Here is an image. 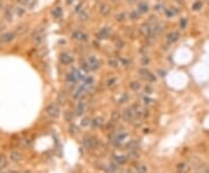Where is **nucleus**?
<instances>
[{"label":"nucleus","mask_w":209,"mask_h":173,"mask_svg":"<svg viewBox=\"0 0 209 173\" xmlns=\"http://www.w3.org/2000/svg\"><path fill=\"white\" fill-rule=\"evenodd\" d=\"M3 29H5V26L4 25H0V30H3Z\"/></svg>","instance_id":"nucleus-51"},{"label":"nucleus","mask_w":209,"mask_h":173,"mask_svg":"<svg viewBox=\"0 0 209 173\" xmlns=\"http://www.w3.org/2000/svg\"><path fill=\"white\" fill-rule=\"evenodd\" d=\"M100 13L103 15V16H107L111 14V6L107 5V4H102L100 6Z\"/></svg>","instance_id":"nucleus-18"},{"label":"nucleus","mask_w":209,"mask_h":173,"mask_svg":"<svg viewBox=\"0 0 209 173\" xmlns=\"http://www.w3.org/2000/svg\"><path fill=\"white\" fill-rule=\"evenodd\" d=\"M27 30V27L26 26H19L16 29H15V34L17 35V34H22V33H25Z\"/></svg>","instance_id":"nucleus-36"},{"label":"nucleus","mask_w":209,"mask_h":173,"mask_svg":"<svg viewBox=\"0 0 209 173\" xmlns=\"http://www.w3.org/2000/svg\"><path fill=\"white\" fill-rule=\"evenodd\" d=\"M72 38L77 40V41H87L88 40V35L86 33H82V32L78 30V32H74L72 34Z\"/></svg>","instance_id":"nucleus-12"},{"label":"nucleus","mask_w":209,"mask_h":173,"mask_svg":"<svg viewBox=\"0 0 209 173\" xmlns=\"http://www.w3.org/2000/svg\"><path fill=\"white\" fill-rule=\"evenodd\" d=\"M25 173H31V172H30V171H26Z\"/></svg>","instance_id":"nucleus-54"},{"label":"nucleus","mask_w":209,"mask_h":173,"mask_svg":"<svg viewBox=\"0 0 209 173\" xmlns=\"http://www.w3.org/2000/svg\"><path fill=\"white\" fill-rule=\"evenodd\" d=\"M59 60L63 65H70V64L73 62V57L69 54H62L59 56Z\"/></svg>","instance_id":"nucleus-10"},{"label":"nucleus","mask_w":209,"mask_h":173,"mask_svg":"<svg viewBox=\"0 0 209 173\" xmlns=\"http://www.w3.org/2000/svg\"><path fill=\"white\" fill-rule=\"evenodd\" d=\"M15 37H16V34H15V33L8 32V33H5V34H3L1 36H0V41H1L3 43H9V42H12Z\"/></svg>","instance_id":"nucleus-9"},{"label":"nucleus","mask_w":209,"mask_h":173,"mask_svg":"<svg viewBox=\"0 0 209 173\" xmlns=\"http://www.w3.org/2000/svg\"><path fill=\"white\" fill-rule=\"evenodd\" d=\"M0 173H4V172H0Z\"/></svg>","instance_id":"nucleus-56"},{"label":"nucleus","mask_w":209,"mask_h":173,"mask_svg":"<svg viewBox=\"0 0 209 173\" xmlns=\"http://www.w3.org/2000/svg\"><path fill=\"white\" fill-rule=\"evenodd\" d=\"M138 73H139V74H141V77H142V78H144L146 81H149V82H153V81H156V76H155L151 71H149L148 69L142 68V69H139V70H138Z\"/></svg>","instance_id":"nucleus-2"},{"label":"nucleus","mask_w":209,"mask_h":173,"mask_svg":"<svg viewBox=\"0 0 209 173\" xmlns=\"http://www.w3.org/2000/svg\"><path fill=\"white\" fill-rule=\"evenodd\" d=\"M139 34L144 37H151L153 36L152 35V27L149 25V23H143L141 27H139Z\"/></svg>","instance_id":"nucleus-4"},{"label":"nucleus","mask_w":209,"mask_h":173,"mask_svg":"<svg viewBox=\"0 0 209 173\" xmlns=\"http://www.w3.org/2000/svg\"><path fill=\"white\" fill-rule=\"evenodd\" d=\"M9 158H11L13 162H21V160H22V158H23V155L21 154L20 151L14 150V151H12V152H11Z\"/></svg>","instance_id":"nucleus-14"},{"label":"nucleus","mask_w":209,"mask_h":173,"mask_svg":"<svg viewBox=\"0 0 209 173\" xmlns=\"http://www.w3.org/2000/svg\"><path fill=\"white\" fill-rule=\"evenodd\" d=\"M33 38H34V41L36 43H41L42 41H43V38H44V29L42 28V27L38 28V29H36L33 33Z\"/></svg>","instance_id":"nucleus-7"},{"label":"nucleus","mask_w":209,"mask_h":173,"mask_svg":"<svg viewBox=\"0 0 209 173\" xmlns=\"http://www.w3.org/2000/svg\"><path fill=\"white\" fill-rule=\"evenodd\" d=\"M149 62H150V60H149L148 57H145V56L143 57V59H142V64H143V65H146V64H149Z\"/></svg>","instance_id":"nucleus-46"},{"label":"nucleus","mask_w":209,"mask_h":173,"mask_svg":"<svg viewBox=\"0 0 209 173\" xmlns=\"http://www.w3.org/2000/svg\"><path fill=\"white\" fill-rule=\"evenodd\" d=\"M127 159H128V156H116V157H115V162H116L119 165L124 164L125 162H127Z\"/></svg>","instance_id":"nucleus-28"},{"label":"nucleus","mask_w":209,"mask_h":173,"mask_svg":"<svg viewBox=\"0 0 209 173\" xmlns=\"http://www.w3.org/2000/svg\"><path fill=\"white\" fill-rule=\"evenodd\" d=\"M46 113L51 117H58L60 114V108L57 103H50L46 108Z\"/></svg>","instance_id":"nucleus-1"},{"label":"nucleus","mask_w":209,"mask_h":173,"mask_svg":"<svg viewBox=\"0 0 209 173\" xmlns=\"http://www.w3.org/2000/svg\"><path fill=\"white\" fill-rule=\"evenodd\" d=\"M88 124H90V120H88V119H84V120H82L81 127H86V125H88Z\"/></svg>","instance_id":"nucleus-45"},{"label":"nucleus","mask_w":209,"mask_h":173,"mask_svg":"<svg viewBox=\"0 0 209 173\" xmlns=\"http://www.w3.org/2000/svg\"><path fill=\"white\" fill-rule=\"evenodd\" d=\"M133 108H134V111H135L136 115H137V116H139V117H146V116L149 115L148 109H145V108H144V107H142L141 105H135Z\"/></svg>","instance_id":"nucleus-8"},{"label":"nucleus","mask_w":209,"mask_h":173,"mask_svg":"<svg viewBox=\"0 0 209 173\" xmlns=\"http://www.w3.org/2000/svg\"><path fill=\"white\" fill-rule=\"evenodd\" d=\"M130 89L133 91H138L141 89V84L138 81H131L130 82Z\"/></svg>","instance_id":"nucleus-32"},{"label":"nucleus","mask_w":209,"mask_h":173,"mask_svg":"<svg viewBox=\"0 0 209 173\" xmlns=\"http://www.w3.org/2000/svg\"><path fill=\"white\" fill-rule=\"evenodd\" d=\"M120 117H121L120 113H119L117 111H114L113 114H112V121H113V122H116V121H119Z\"/></svg>","instance_id":"nucleus-35"},{"label":"nucleus","mask_w":209,"mask_h":173,"mask_svg":"<svg viewBox=\"0 0 209 173\" xmlns=\"http://www.w3.org/2000/svg\"><path fill=\"white\" fill-rule=\"evenodd\" d=\"M88 64H90L91 71H96V70L100 68V62H99L94 56H91V57L88 58Z\"/></svg>","instance_id":"nucleus-11"},{"label":"nucleus","mask_w":209,"mask_h":173,"mask_svg":"<svg viewBox=\"0 0 209 173\" xmlns=\"http://www.w3.org/2000/svg\"><path fill=\"white\" fill-rule=\"evenodd\" d=\"M109 167H111V168H108V171H109V172H114V171H116V165L111 164V165H109Z\"/></svg>","instance_id":"nucleus-47"},{"label":"nucleus","mask_w":209,"mask_h":173,"mask_svg":"<svg viewBox=\"0 0 209 173\" xmlns=\"http://www.w3.org/2000/svg\"><path fill=\"white\" fill-rule=\"evenodd\" d=\"M135 115H136V113H135L133 107L131 108H125V109L123 111V113H122V119L124 121H127V122H133L135 120Z\"/></svg>","instance_id":"nucleus-3"},{"label":"nucleus","mask_w":209,"mask_h":173,"mask_svg":"<svg viewBox=\"0 0 209 173\" xmlns=\"http://www.w3.org/2000/svg\"><path fill=\"white\" fill-rule=\"evenodd\" d=\"M5 165H6V158L4 155H1L0 156V168H4Z\"/></svg>","instance_id":"nucleus-39"},{"label":"nucleus","mask_w":209,"mask_h":173,"mask_svg":"<svg viewBox=\"0 0 209 173\" xmlns=\"http://www.w3.org/2000/svg\"><path fill=\"white\" fill-rule=\"evenodd\" d=\"M138 156H139V152L137 151V148H134V149H130V150H129V152H128V157H129V158L135 159V158H137Z\"/></svg>","instance_id":"nucleus-22"},{"label":"nucleus","mask_w":209,"mask_h":173,"mask_svg":"<svg viewBox=\"0 0 209 173\" xmlns=\"http://www.w3.org/2000/svg\"><path fill=\"white\" fill-rule=\"evenodd\" d=\"M52 15L55 16V17H57V19H59L62 15H63V9L60 8V7H56V8H54L52 9Z\"/></svg>","instance_id":"nucleus-26"},{"label":"nucleus","mask_w":209,"mask_h":173,"mask_svg":"<svg viewBox=\"0 0 209 173\" xmlns=\"http://www.w3.org/2000/svg\"><path fill=\"white\" fill-rule=\"evenodd\" d=\"M163 30H164L163 25H160V23H156V25L152 27V35H153V37L159 36V35L163 33Z\"/></svg>","instance_id":"nucleus-16"},{"label":"nucleus","mask_w":209,"mask_h":173,"mask_svg":"<svg viewBox=\"0 0 209 173\" xmlns=\"http://www.w3.org/2000/svg\"><path fill=\"white\" fill-rule=\"evenodd\" d=\"M80 68H81L84 71H85V72H90V71H91V68H90L88 62H85V60L80 62Z\"/></svg>","instance_id":"nucleus-27"},{"label":"nucleus","mask_w":209,"mask_h":173,"mask_svg":"<svg viewBox=\"0 0 209 173\" xmlns=\"http://www.w3.org/2000/svg\"><path fill=\"white\" fill-rule=\"evenodd\" d=\"M137 11L139 12V14H145L149 12V5L146 3H139L137 6Z\"/></svg>","instance_id":"nucleus-17"},{"label":"nucleus","mask_w":209,"mask_h":173,"mask_svg":"<svg viewBox=\"0 0 209 173\" xmlns=\"http://www.w3.org/2000/svg\"><path fill=\"white\" fill-rule=\"evenodd\" d=\"M135 168L138 173H146L148 172V167H146V165H144V164H137L135 166Z\"/></svg>","instance_id":"nucleus-24"},{"label":"nucleus","mask_w":209,"mask_h":173,"mask_svg":"<svg viewBox=\"0 0 209 173\" xmlns=\"http://www.w3.org/2000/svg\"><path fill=\"white\" fill-rule=\"evenodd\" d=\"M180 38V34L178 32H170L166 35V41L169 43H174Z\"/></svg>","instance_id":"nucleus-13"},{"label":"nucleus","mask_w":209,"mask_h":173,"mask_svg":"<svg viewBox=\"0 0 209 173\" xmlns=\"http://www.w3.org/2000/svg\"><path fill=\"white\" fill-rule=\"evenodd\" d=\"M64 117H65V120H66V121H71V120H72V113H71L70 111L65 112V114H64Z\"/></svg>","instance_id":"nucleus-42"},{"label":"nucleus","mask_w":209,"mask_h":173,"mask_svg":"<svg viewBox=\"0 0 209 173\" xmlns=\"http://www.w3.org/2000/svg\"><path fill=\"white\" fill-rule=\"evenodd\" d=\"M20 3L22 4L25 7H27V8H33L35 6V4H36L35 0H20Z\"/></svg>","instance_id":"nucleus-21"},{"label":"nucleus","mask_w":209,"mask_h":173,"mask_svg":"<svg viewBox=\"0 0 209 173\" xmlns=\"http://www.w3.org/2000/svg\"><path fill=\"white\" fill-rule=\"evenodd\" d=\"M92 124H93V127H95V128H100V127L103 125V119L96 117V119H94V120L92 121Z\"/></svg>","instance_id":"nucleus-25"},{"label":"nucleus","mask_w":209,"mask_h":173,"mask_svg":"<svg viewBox=\"0 0 209 173\" xmlns=\"http://www.w3.org/2000/svg\"><path fill=\"white\" fill-rule=\"evenodd\" d=\"M66 101H68L66 93L60 92V93L58 94V97H57V102H59L60 105H64V103H66Z\"/></svg>","instance_id":"nucleus-20"},{"label":"nucleus","mask_w":209,"mask_h":173,"mask_svg":"<svg viewBox=\"0 0 209 173\" xmlns=\"http://www.w3.org/2000/svg\"><path fill=\"white\" fill-rule=\"evenodd\" d=\"M116 21H119V22H122V21H124L125 19H128V15L125 13H119L116 16H115Z\"/></svg>","instance_id":"nucleus-31"},{"label":"nucleus","mask_w":209,"mask_h":173,"mask_svg":"<svg viewBox=\"0 0 209 173\" xmlns=\"http://www.w3.org/2000/svg\"><path fill=\"white\" fill-rule=\"evenodd\" d=\"M87 19H88V14H87V13H85V12L80 13V20H82V21H86Z\"/></svg>","instance_id":"nucleus-43"},{"label":"nucleus","mask_w":209,"mask_h":173,"mask_svg":"<svg viewBox=\"0 0 209 173\" xmlns=\"http://www.w3.org/2000/svg\"><path fill=\"white\" fill-rule=\"evenodd\" d=\"M116 81H117L116 78H111V79L107 80V86H108V87H113V86L116 84Z\"/></svg>","instance_id":"nucleus-38"},{"label":"nucleus","mask_w":209,"mask_h":173,"mask_svg":"<svg viewBox=\"0 0 209 173\" xmlns=\"http://www.w3.org/2000/svg\"><path fill=\"white\" fill-rule=\"evenodd\" d=\"M186 26H187V19L186 17H181V20H180V28L185 29Z\"/></svg>","instance_id":"nucleus-40"},{"label":"nucleus","mask_w":209,"mask_h":173,"mask_svg":"<svg viewBox=\"0 0 209 173\" xmlns=\"http://www.w3.org/2000/svg\"><path fill=\"white\" fill-rule=\"evenodd\" d=\"M127 1L129 3V4H134V3H136L137 0H127Z\"/></svg>","instance_id":"nucleus-49"},{"label":"nucleus","mask_w":209,"mask_h":173,"mask_svg":"<svg viewBox=\"0 0 209 173\" xmlns=\"http://www.w3.org/2000/svg\"><path fill=\"white\" fill-rule=\"evenodd\" d=\"M70 133H71V134L77 133V128H76V125H71V127H70Z\"/></svg>","instance_id":"nucleus-48"},{"label":"nucleus","mask_w":209,"mask_h":173,"mask_svg":"<svg viewBox=\"0 0 209 173\" xmlns=\"http://www.w3.org/2000/svg\"><path fill=\"white\" fill-rule=\"evenodd\" d=\"M138 16H139V12L138 11H133V12L129 13V17L131 20H136V19H138Z\"/></svg>","instance_id":"nucleus-34"},{"label":"nucleus","mask_w":209,"mask_h":173,"mask_svg":"<svg viewBox=\"0 0 209 173\" xmlns=\"http://www.w3.org/2000/svg\"><path fill=\"white\" fill-rule=\"evenodd\" d=\"M13 13H14V11H13L11 7H7V8L5 9L4 16H5V19L8 21V22H11V21L13 20Z\"/></svg>","instance_id":"nucleus-19"},{"label":"nucleus","mask_w":209,"mask_h":173,"mask_svg":"<svg viewBox=\"0 0 209 173\" xmlns=\"http://www.w3.org/2000/svg\"><path fill=\"white\" fill-rule=\"evenodd\" d=\"M145 92H152V90H151L150 87H146V89H145Z\"/></svg>","instance_id":"nucleus-50"},{"label":"nucleus","mask_w":209,"mask_h":173,"mask_svg":"<svg viewBox=\"0 0 209 173\" xmlns=\"http://www.w3.org/2000/svg\"><path fill=\"white\" fill-rule=\"evenodd\" d=\"M143 102H144V105H151V103H153L155 101H153V99H150V98H148V97H144V98H143Z\"/></svg>","instance_id":"nucleus-41"},{"label":"nucleus","mask_w":209,"mask_h":173,"mask_svg":"<svg viewBox=\"0 0 209 173\" xmlns=\"http://www.w3.org/2000/svg\"><path fill=\"white\" fill-rule=\"evenodd\" d=\"M0 42H1V41H0Z\"/></svg>","instance_id":"nucleus-57"},{"label":"nucleus","mask_w":209,"mask_h":173,"mask_svg":"<svg viewBox=\"0 0 209 173\" xmlns=\"http://www.w3.org/2000/svg\"><path fill=\"white\" fill-rule=\"evenodd\" d=\"M84 109H85V105H84L82 101H80L77 106V115H81L84 113Z\"/></svg>","instance_id":"nucleus-29"},{"label":"nucleus","mask_w":209,"mask_h":173,"mask_svg":"<svg viewBox=\"0 0 209 173\" xmlns=\"http://www.w3.org/2000/svg\"><path fill=\"white\" fill-rule=\"evenodd\" d=\"M93 81H94V80H93V78H92V77H88V78L85 80V85H92V84H93Z\"/></svg>","instance_id":"nucleus-44"},{"label":"nucleus","mask_w":209,"mask_h":173,"mask_svg":"<svg viewBox=\"0 0 209 173\" xmlns=\"http://www.w3.org/2000/svg\"><path fill=\"white\" fill-rule=\"evenodd\" d=\"M115 46H116V48L122 49V48H124V42H123L121 38H119V40L115 41Z\"/></svg>","instance_id":"nucleus-37"},{"label":"nucleus","mask_w":209,"mask_h":173,"mask_svg":"<svg viewBox=\"0 0 209 173\" xmlns=\"http://www.w3.org/2000/svg\"><path fill=\"white\" fill-rule=\"evenodd\" d=\"M108 65L111 66V68H117L119 66V62L116 60V59H108Z\"/></svg>","instance_id":"nucleus-33"},{"label":"nucleus","mask_w":209,"mask_h":173,"mask_svg":"<svg viewBox=\"0 0 209 173\" xmlns=\"http://www.w3.org/2000/svg\"><path fill=\"white\" fill-rule=\"evenodd\" d=\"M111 33H112L111 27H103V28H101L100 32L96 34V38H98V40H106V38L109 37Z\"/></svg>","instance_id":"nucleus-6"},{"label":"nucleus","mask_w":209,"mask_h":173,"mask_svg":"<svg viewBox=\"0 0 209 173\" xmlns=\"http://www.w3.org/2000/svg\"><path fill=\"white\" fill-rule=\"evenodd\" d=\"M190 170H191V167L188 166L186 163H179V164L177 165V171H178V173H188V172H190Z\"/></svg>","instance_id":"nucleus-15"},{"label":"nucleus","mask_w":209,"mask_h":173,"mask_svg":"<svg viewBox=\"0 0 209 173\" xmlns=\"http://www.w3.org/2000/svg\"><path fill=\"white\" fill-rule=\"evenodd\" d=\"M202 6H203V3L201 1V0H196V1L193 3V5H192V9L195 11V12H198V11L202 9Z\"/></svg>","instance_id":"nucleus-23"},{"label":"nucleus","mask_w":209,"mask_h":173,"mask_svg":"<svg viewBox=\"0 0 209 173\" xmlns=\"http://www.w3.org/2000/svg\"><path fill=\"white\" fill-rule=\"evenodd\" d=\"M14 13H16L17 16H22L26 13V8L25 7H15L14 8Z\"/></svg>","instance_id":"nucleus-30"},{"label":"nucleus","mask_w":209,"mask_h":173,"mask_svg":"<svg viewBox=\"0 0 209 173\" xmlns=\"http://www.w3.org/2000/svg\"><path fill=\"white\" fill-rule=\"evenodd\" d=\"M206 16H207V17H208V19H209V9H208V11H207V13H206Z\"/></svg>","instance_id":"nucleus-52"},{"label":"nucleus","mask_w":209,"mask_h":173,"mask_svg":"<svg viewBox=\"0 0 209 173\" xmlns=\"http://www.w3.org/2000/svg\"><path fill=\"white\" fill-rule=\"evenodd\" d=\"M111 1H113V3H119L120 0H111Z\"/></svg>","instance_id":"nucleus-53"},{"label":"nucleus","mask_w":209,"mask_h":173,"mask_svg":"<svg viewBox=\"0 0 209 173\" xmlns=\"http://www.w3.org/2000/svg\"><path fill=\"white\" fill-rule=\"evenodd\" d=\"M84 144L87 149H96L98 145H99V141L96 137L92 136V137H86L84 139Z\"/></svg>","instance_id":"nucleus-5"},{"label":"nucleus","mask_w":209,"mask_h":173,"mask_svg":"<svg viewBox=\"0 0 209 173\" xmlns=\"http://www.w3.org/2000/svg\"><path fill=\"white\" fill-rule=\"evenodd\" d=\"M1 6H3V4H1V1H0V7H1Z\"/></svg>","instance_id":"nucleus-55"}]
</instances>
